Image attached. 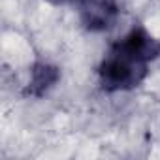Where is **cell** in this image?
I'll list each match as a JSON object with an SVG mask.
<instances>
[{
	"label": "cell",
	"mask_w": 160,
	"mask_h": 160,
	"mask_svg": "<svg viewBox=\"0 0 160 160\" xmlns=\"http://www.w3.org/2000/svg\"><path fill=\"white\" fill-rule=\"evenodd\" d=\"M160 55V42L143 27H134L117 40L98 66L100 87L108 92L130 91L149 73V64Z\"/></svg>",
	"instance_id": "1"
},
{
	"label": "cell",
	"mask_w": 160,
	"mask_h": 160,
	"mask_svg": "<svg viewBox=\"0 0 160 160\" xmlns=\"http://www.w3.org/2000/svg\"><path fill=\"white\" fill-rule=\"evenodd\" d=\"M79 19L91 32H102L113 27L119 17V6L115 0H79Z\"/></svg>",
	"instance_id": "2"
},
{
	"label": "cell",
	"mask_w": 160,
	"mask_h": 160,
	"mask_svg": "<svg viewBox=\"0 0 160 160\" xmlns=\"http://www.w3.org/2000/svg\"><path fill=\"white\" fill-rule=\"evenodd\" d=\"M60 79V70L55 64L38 60L30 68V81L25 87V96L32 98H42L45 96Z\"/></svg>",
	"instance_id": "3"
},
{
	"label": "cell",
	"mask_w": 160,
	"mask_h": 160,
	"mask_svg": "<svg viewBox=\"0 0 160 160\" xmlns=\"http://www.w3.org/2000/svg\"><path fill=\"white\" fill-rule=\"evenodd\" d=\"M49 2H53V4H70V2H73V4H77L79 0H49Z\"/></svg>",
	"instance_id": "4"
}]
</instances>
